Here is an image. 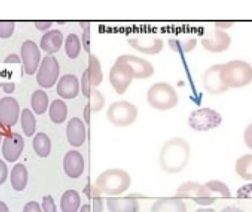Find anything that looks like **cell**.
I'll return each mask as SVG.
<instances>
[{
	"mask_svg": "<svg viewBox=\"0 0 252 212\" xmlns=\"http://www.w3.org/2000/svg\"><path fill=\"white\" fill-rule=\"evenodd\" d=\"M232 38L229 33L216 28L213 33L201 40V44L205 50L212 53H222L229 49Z\"/></svg>",
	"mask_w": 252,
	"mask_h": 212,
	"instance_id": "obj_18",
	"label": "cell"
},
{
	"mask_svg": "<svg viewBox=\"0 0 252 212\" xmlns=\"http://www.w3.org/2000/svg\"><path fill=\"white\" fill-rule=\"evenodd\" d=\"M49 115L50 120L55 124H62L67 118V106L63 100L56 99L50 105Z\"/></svg>",
	"mask_w": 252,
	"mask_h": 212,
	"instance_id": "obj_28",
	"label": "cell"
},
{
	"mask_svg": "<svg viewBox=\"0 0 252 212\" xmlns=\"http://www.w3.org/2000/svg\"><path fill=\"white\" fill-rule=\"evenodd\" d=\"M204 184L213 192L216 198L221 197V198H229L232 196V192L227 185L220 181H210Z\"/></svg>",
	"mask_w": 252,
	"mask_h": 212,
	"instance_id": "obj_33",
	"label": "cell"
},
{
	"mask_svg": "<svg viewBox=\"0 0 252 212\" xmlns=\"http://www.w3.org/2000/svg\"><path fill=\"white\" fill-rule=\"evenodd\" d=\"M81 44L79 37L75 33H69L65 40V51L71 59H75L81 53Z\"/></svg>",
	"mask_w": 252,
	"mask_h": 212,
	"instance_id": "obj_32",
	"label": "cell"
},
{
	"mask_svg": "<svg viewBox=\"0 0 252 212\" xmlns=\"http://www.w3.org/2000/svg\"><path fill=\"white\" fill-rule=\"evenodd\" d=\"M0 212H10L7 205L1 201H0Z\"/></svg>",
	"mask_w": 252,
	"mask_h": 212,
	"instance_id": "obj_49",
	"label": "cell"
},
{
	"mask_svg": "<svg viewBox=\"0 0 252 212\" xmlns=\"http://www.w3.org/2000/svg\"><path fill=\"white\" fill-rule=\"evenodd\" d=\"M82 27H84V34H83V42H84V48L87 52L90 51V25L89 22H81Z\"/></svg>",
	"mask_w": 252,
	"mask_h": 212,
	"instance_id": "obj_39",
	"label": "cell"
},
{
	"mask_svg": "<svg viewBox=\"0 0 252 212\" xmlns=\"http://www.w3.org/2000/svg\"><path fill=\"white\" fill-rule=\"evenodd\" d=\"M92 197L93 199V212H103V198L100 196V192L96 189H92Z\"/></svg>",
	"mask_w": 252,
	"mask_h": 212,
	"instance_id": "obj_36",
	"label": "cell"
},
{
	"mask_svg": "<svg viewBox=\"0 0 252 212\" xmlns=\"http://www.w3.org/2000/svg\"><path fill=\"white\" fill-rule=\"evenodd\" d=\"M21 55L25 72L28 75H33L41 60V53L38 46L34 41L27 40L21 47Z\"/></svg>",
	"mask_w": 252,
	"mask_h": 212,
	"instance_id": "obj_13",
	"label": "cell"
},
{
	"mask_svg": "<svg viewBox=\"0 0 252 212\" xmlns=\"http://www.w3.org/2000/svg\"><path fill=\"white\" fill-rule=\"evenodd\" d=\"M22 62L20 58L18 55L10 54L4 59V63H20Z\"/></svg>",
	"mask_w": 252,
	"mask_h": 212,
	"instance_id": "obj_45",
	"label": "cell"
},
{
	"mask_svg": "<svg viewBox=\"0 0 252 212\" xmlns=\"http://www.w3.org/2000/svg\"><path fill=\"white\" fill-rule=\"evenodd\" d=\"M222 120L221 115L216 110L202 108L191 112L188 118V124L194 130L206 132L219 127Z\"/></svg>",
	"mask_w": 252,
	"mask_h": 212,
	"instance_id": "obj_7",
	"label": "cell"
},
{
	"mask_svg": "<svg viewBox=\"0 0 252 212\" xmlns=\"http://www.w3.org/2000/svg\"><path fill=\"white\" fill-rule=\"evenodd\" d=\"M87 99H89V102L84 108V117L87 122H89L90 114H95L101 111L102 108L105 106L106 100L104 95L96 90H93Z\"/></svg>",
	"mask_w": 252,
	"mask_h": 212,
	"instance_id": "obj_27",
	"label": "cell"
},
{
	"mask_svg": "<svg viewBox=\"0 0 252 212\" xmlns=\"http://www.w3.org/2000/svg\"><path fill=\"white\" fill-rule=\"evenodd\" d=\"M65 174L72 179H79L85 169V161L82 154L78 151H69L65 154L63 160Z\"/></svg>",
	"mask_w": 252,
	"mask_h": 212,
	"instance_id": "obj_17",
	"label": "cell"
},
{
	"mask_svg": "<svg viewBox=\"0 0 252 212\" xmlns=\"http://www.w3.org/2000/svg\"><path fill=\"white\" fill-rule=\"evenodd\" d=\"M222 64L210 66L204 72L202 83L204 90L209 94L217 95L226 92L229 89L226 87L220 77Z\"/></svg>",
	"mask_w": 252,
	"mask_h": 212,
	"instance_id": "obj_12",
	"label": "cell"
},
{
	"mask_svg": "<svg viewBox=\"0 0 252 212\" xmlns=\"http://www.w3.org/2000/svg\"><path fill=\"white\" fill-rule=\"evenodd\" d=\"M190 158V146L183 138H173L163 145L159 153V166L169 174L183 171Z\"/></svg>",
	"mask_w": 252,
	"mask_h": 212,
	"instance_id": "obj_1",
	"label": "cell"
},
{
	"mask_svg": "<svg viewBox=\"0 0 252 212\" xmlns=\"http://www.w3.org/2000/svg\"><path fill=\"white\" fill-rule=\"evenodd\" d=\"M79 212H91V207L90 204H84L80 209Z\"/></svg>",
	"mask_w": 252,
	"mask_h": 212,
	"instance_id": "obj_48",
	"label": "cell"
},
{
	"mask_svg": "<svg viewBox=\"0 0 252 212\" xmlns=\"http://www.w3.org/2000/svg\"><path fill=\"white\" fill-rule=\"evenodd\" d=\"M151 212H187L186 204L182 198H159L153 204Z\"/></svg>",
	"mask_w": 252,
	"mask_h": 212,
	"instance_id": "obj_22",
	"label": "cell"
},
{
	"mask_svg": "<svg viewBox=\"0 0 252 212\" xmlns=\"http://www.w3.org/2000/svg\"><path fill=\"white\" fill-rule=\"evenodd\" d=\"M20 107L16 99L4 97L0 100V124L5 127H11L19 120Z\"/></svg>",
	"mask_w": 252,
	"mask_h": 212,
	"instance_id": "obj_15",
	"label": "cell"
},
{
	"mask_svg": "<svg viewBox=\"0 0 252 212\" xmlns=\"http://www.w3.org/2000/svg\"><path fill=\"white\" fill-rule=\"evenodd\" d=\"M220 77L228 89H239L251 84L252 66L241 60H233L222 64Z\"/></svg>",
	"mask_w": 252,
	"mask_h": 212,
	"instance_id": "obj_3",
	"label": "cell"
},
{
	"mask_svg": "<svg viewBox=\"0 0 252 212\" xmlns=\"http://www.w3.org/2000/svg\"><path fill=\"white\" fill-rule=\"evenodd\" d=\"M131 183L130 175L121 169H109L99 175L95 188L100 193L108 196H117L124 193Z\"/></svg>",
	"mask_w": 252,
	"mask_h": 212,
	"instance_id": "obj_2",
	"label": "cell"
},
{
	"mask_svg": "<svg viewBox=\"0 0 252 212\" xmlns=\"http://www.w3.org/2000/svg\"><path fill=\"white\" fill-rule=\"evenodd\" d=\"M1 138H2V133H1V130H0V143L1 142Z\"/></svg>",
	"mask_w": 252,
	"mask_h": 212,
	"instance_id": "obj_51",
	"label": "cell"
},
{
	"mask_svg": "<svg viewBox=\"0 0 252 212\" xmlns=\"http://www.w3.org/2000/svg\"><path fill=\"white\" fill-rule=\"evenodd\" d=\"M32 148L37 155L41 158H47L51 152V140L45 133L40 132L33 138Z\"/></svg>",
	"mask_w": 252,
	"mask_h": 212,
	"instance_id": "obj_26",
	"label": "cell"
},
{
	"mask_svg": "<svg viewBox=\"0 0 252 212\" xmlns=\"http://www.w3.org/2000/svg\"><path fill=\"white\" fill-rule=\"evenodd\" d=\"M60 74V66L55 56H46L41 61L36 75V81L40 87L50 89L57 82Z\"/></svg>",
	"mask_w": 252,
	"mask_h": 212,
	"instance_id": "obj_10",
	"label": "cell"
},
{
	"mask_svg": "<svg viewBox=\"0 0 252 212\" xmlns=\"http://www.w3.org/2000/svg\"><path fill=\"white\" fill-rule=\"evenodd\" d=\"M80 82L78 77L73 74L63 75L57 84V94L66 100L75 98L79 94Z\"/></svg>",
	"mask_w": 252,
	"mask_h": 212,
	"instance_id": "obj_21",
	"label": "cell"
},
{
	"mask_svg": "<svg viewBox=\"0 0 252 212\" xmlns=\"http://www.w3.org/2000/svg\"><path fill=\"white\" fill-rule=\"evenodd\" d=\"M103 80V74L98 58L94 55H90L88 67L81 78V90L84 97L88 98L93 90L101 84Z\"/></svg>",
	"mask_w": 252,
	"mask_h": 212,
	"instance_id": "obj_8",
	"label": "cell"
},
{
	"mask_svg": "<svg viewBox=\"0 0 252 212\" xmlns=\"http://www.w3.org/2000/svg\"><path fill=\"white\" fill-rule=\"evenodd\" d=\"M49 106V97L47 93L43 90L34 91L31 97V106L34 112L38 115L44 114Z\"/></svg>",
	"mask_w": 252,
	"mask_h": 212,
	"instance_id": "obj_30",
	"label": "cell"
},
{
	"mask_svg": "<svg viewBox=\"0 0 252 212\" xmlns=\"http://www.w3.org/2000/svg\"><path fill=\"white\" fill-rule=\"evenodd\" d=\"M28 182V172L23 164L18 163L10 173V183L15 191L21 192L26 188Z\"/></svg>",
	"mask_w": 252,
	"mask_h": 212,
	"instance_id": "obj_25",
	"label": "cell"
},
{
	"mask_svg": "<svg viewBox=\"0 0 252 212\" xmlns=\"http://www.w3.org/2000/svg\"><path fill=\"white\" fill-rule=\"evenodd\" d=\"M109 79L115 91L122 95L131 84L133 76L127 65L118 58L109 71Z\"/></svg>",
	"mask_w": 252,
	"mask_h": 212,
	"instance_id": "obj_9",
	"label": "cell"
},
{
	"mask_svg": "<svg viewBox=\"0 0 252 212\" xmlns=\"http://www.w3.org/2000/svg\"><path fill=\"white\" fill-rule=\"evenodd\" d=\"M8 168L4 161L0 159V185L3 184L7 180Z\"/></svg>",
	"mask_w": 252,
	"mask_h": 212,
	"instance_id": "obj_40",
	"label": "cell"
},
{
	"mask_svg": "<svg viewBox=\"0 0 252 212\" xmlns=\"http://www.w3.org/2000/svg\"><path fill=\"white\" fill-rule=\"evenodd\" d=\"M233 22H216V28H218V29H220V28H223L224 29L225 28V25H226V26L228 27H231L232 25H233Z\"/></svg>",
	"mask_w": 252,
	"mask_h": 212,
	"instance_id": "obj_47",
	"label": "cell"
},
{
	"mask_svg": "<svg viewBox=\"0 0 252 212\" xmlns=\"http://www.w3.org/2000/svg\"><path fill=\"white\" fill-rule=\"evenodd\" d=\"M66 135L71 146L81 148L87 139V130L82 120L78 117L69 120L66 125Z\"/></svg>",
	"mask_w": 252,
	"mask_h": 212,
	"instance_id": "obj_20",
	"label": "cell"
},
{
	"mask_svg": "<svg viewBox=\"0 0 252 212\" xmlns=\"http://www.w3.org/2000/svg\"><path fill=\"white\" fill-rule=\"evenodd\" d=\"M244 139L247 146L252 150V123L246 128Z\"/></svg>",
	"mask_w": 252,
	"mask_h": 212,
	"instance_id": "obj_41",
	"label": "cell"
},
{
	"mask_svg": "<svg viewBox=\"0 0 252 212\" xmlns=\"http://www.w3.org/2000/svg\"><path fill=\"white\" fill-rule=\"evenodd\" d=\"M176 196L182 199L191 200L201 207H208L216 202L217 198L205 184L195 182L182 183L176 191Z\"/></svg>",
	"mask_w": 252,
	"mask_h": 212,
	"instance_id": "obj_5",
	"label": "cell"
},
{
	"mask_svg": "<svg viewBox=\"0 0 252 212\" xmlns=\"http://www.w3.org/2000/svg\"><path fill=\"white\" fill-rule=\"evenodd\" d=\"M106 207L109 212H139L140 205L137 197H110L106 198Z\"/></svg>",
	"mask_w": 252,
	"mask_h": 212,
	"instance_id": "obj_19",
	"label": "cell"
},
{
	"mask_svg": "<svg viewBox=\"0 0 252 212\" xmlns=\"http://www.w3.org/2000/svg\"><path fill=\"white\" fill-rule=\"evenodd\" d=\"M14 29V22H12V21H0V38H10L13 35Z\"/></svg>",
	"mask_w": 252,
	"mask_h": 212,
	"instance_id": "obj_35",
	"label": "cell"
},
{
	"mask_svg": "<svg viewBox=\"0 0 252 212\" xmlns=\"http://www.w3.org/2000/svg\"><path fill=\"white\" fill-rule=\"evenodd\" d=\"M220 212H245L243 211L241 209L238 208V207H234V206H227V207H224L222 209Z\"/></svg>",
	"mask_w": 252,
	"mask_h": 212,
	"instance_id": "obj_46",
	"label": "cell"
},
{
	"mask_svg": "<svg viewBox=\"0 0 252 212\" xmlns=\"http://www.w3.org/2000/svg\"><path fill=\"white\" fill-rule=\"evenodd\" d=\"M42 209L44 212H57V207L51 195L43 197Z\"/></svg>",
	"mask_w": 252,
	"mask_h": 212,
	"instance_id": "obj_37",
	"label": "cell"
},
{
	"mask_svg": "<svg viewBox=\"0 0 252 212\" xmlns=\"http://www.w3.org/2000/svg\"><path fill=\"white\" fill-rule=\"evenodd\" d=\"M169 46L172 50L177 53H189L195 49L197 44V40L195 38L181 41L179 39H169Z\"/></svg>",
	"mask_w": 252,
	"mask_h": 212,
	"instance_id": "obj_34",
	"label": "cell"
},
{
	"mask_svg": "<svg viewBox=\"0 0 252 212\" xmlns=\"http://www.w3.org/2000/svg\"><path fill=\"white\" fill-rule=\"evenodd\" d=\"M147 100L154 109L166 111L177 106L179 95L174 87L168 83L158 82L148 89Z\"/></svg>",
	"mask_w": 252,
	"mask_h": 212,
	"instance_id": "obj_4",
	"label": "cell"
},
{
	"mask_svg": "<svg viewBox=\"0 0 252 212\" xmlns=\"http://www.w3.org/2000/svg\"><path fill=\"white\" fill-rule=\"evenodd\" d=\"M195 212H216L213 209H199Z\"/></svg>",
	"mask_w": 252,
	"mask_h": 212,
	"instance_id": "obj_50",
	"label": "cell"
},
{
	"mask_svg": "<svg viewBox=\"0 0 252 212\" xmlns=\"http://www.w3.org/2000/svg\"><path fill=\"white\" fill-rule=\"evenodd\" d=\"M24 146L23 138L19 133H10L6 135L1 148L4 159L10 163L17 161L23 151Z\"/></svg>",
	"mask_w": 252,
	"mask_h": 212,
	"instance_id": "obj_16",
	"label": "cell"
},
{
	"mask_svg": "<svg viewBox=\"0 0 252 212\" xmlns=\"http://www.w3.org/2000/svg\"><path fill=\"white\" fill-rule=\"evenodd\" d=\"M137 107L126 100L114 102L106 111V118L117 127H127L133 124L138 117Z\"/></svg>",
	"mask_w": 252,
	"mask_h": 212,
	"instance_id": "obj_6",
	"label": "cell"
},
{
	"mask_svg": "<svg viewBox=\"0 0 252 212\" xmlns=\"http://www.w3.org/2000/svg\"><path fill=\"white\" fill-rule=\"evenodd\" d=\"M21 125L25 136L31 137L36 130V120L31 110L25 108L21 115Z\"/></svg>",
	"mask_w": 252,
	"mask_h": 212,
	"instance_id": "obj_31",
	"label": "cell"
},
{
	"mask_svg": "<svg viewBox=\"0 0 252 212\" xmlns=\"http://www.w3.org/2000/svg\"><path fill=\"white\" fill-rule=\"evenodd\" d=\"M0 87L6 94H11L14 91L15 84L13 83H0Z\"/></svg>",
	"mask_w": 252,
	"mask_h": 212,
	"instance_id": "obj_44",
	"label": "cell"
},
{
	"mask_svg": "<svg viewBox=\"0 0 252 212\" xmlns=\"http://www.w3.org/2000/svg\"><path fill=\"white\" fill-rule=\"evenodd\" d=\"M118 58L130 68L133 79H147L154 75V65L142 58L128 54L122 55Z\"/></svg>",
	"mask_w": 252,
	"mask_h": 212,
	"instance_id": "obj_11",
	"label": "cell"
},
{
	"mask_svg": "<svg viewBox=\"0 0 252 212\" xmlns=\"http://www.w3.org/2000/svg\"><path fill=\"white\" fill-rule=\"evenodd\" d=\"M22 212H41V207L39 204L35 201H31L28 202L25 206Z\"/></svg>",
	"mask_w": 252,
	"mask_h": 212,
	"instance_id": "obj_42",
	"label": "cell"
},
{
	"mask_svg": "<svg viewBox=\"0 0 252 212\" xmlns=\"http://www.w3.org/2000/svg\"><path fill=\"white\" fill-rule=\"evenodd\" d=\"M63 41V35L59 30H51L46 32L40 41V47L45 53L53 55L57 53Z\"/></svg>",
	"mask_w": 252,
	"mask_h": 212,
	"instance_id": "obj_23",
	"label": "cell"
},
{
	"mask_svg": "<svg viewBox=\"0 0 252 212\" xmlns=\"http://www.w3.org/2000/svg\"><path fill=\"white\" fill-rule=\"evenodd\" d=\"M237 197L241 199H252V183L240 187L237 191Z\"/></svg>",
	"mask_w": 252,
	"mask_h": 212,
	"instance_id": "obj_38",
	"label": "cell"
},
{
	"mask_svg": "<svg viewBox=\"0 0 252 212\" xmlns=\"http://www.w3.org/2000/svg\"><path fill=\"white\" fill-rule=\"evenodd\" d=\"M127 44L137 51L145 55L158 54L164 48V41L161 38L154 36H138L127 40Z\"/></svg>",
	"mask_w": 252,
	"mask_h": 212,
	"instance_id": "obj_14",
	"label": "cell"
},
{
	"mask_svg": "<svg viewBox=\"0 0 252 212\" xmlns=\"http://www.w3.org/2000/svg\"><path fill=\"white\" fill-rule=\"evenodd\" d=\"M81 204V195L75 189H67L61 198L60 207L62 212H78Z\"/></svg>",
	"mask_w": 252,
	"mask_h": 212,
	"instance_id": "obj_24",
	"label": "cell"
},
{
	"mask_svg": "<svg viewBox=\"0 0 252 212\" xmlns=\"http://www.w3.org/2000/svg\"><path fill=\"white\" fill-rule=\"evenodd\" d=\"M235 173L245 181H252V154H245L237 160Z\"/></svg>",
	"mask_w": 252,
	"mask_h": 212,
	"instance_id": "obj_29",
	"label": "cell"
},
{
	"mask_svg": "<svg viewBox=\"0 0 252 212\" xmlns=\"http://www.w3.org/2000/svg\"><path fill=\"white\" fill-rule=\"evenodd\" d=\"M34 24L37 29L44 31L48 30L53 25V22L51 21H35Z\"/></svg>",
	"mask_w": 252,
	"mask_h": 212,
	"instance_id": "obj_43",
	"label": "cell"
}]
</instances>
